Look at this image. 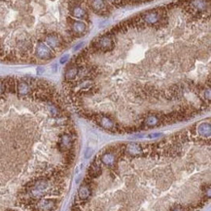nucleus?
Returning <instances> with one entry per match:
<instances>
[{
  "label": "nucleus",
  "instance_id": "f257e3e1",
  "mask_svg": "<svg viewBox=\"0 0 211 211\" xmlns=\"http://www.w3.org/2000/svg\"><path fill=\"white\" fill-rule=\"evenodd\" d=\"M73 135L70 133H63L59 137V142L56 143V148H58V151L64 156V153L73 149Z\"/></svg>",
  "mask_w": 211,
  "mask_h": 211
},
{
  "label": "nucleus",
  "instance_id": "f03ea898",
  "mask_svg": "<svg viewBox=\"0 0 211 211\" xmlns=\"http://www.w3.org/2000/svg\"><path fill=\"white\" fill-rule=\"evenodd\" d=\"M35 56L39 60L48 61L54 58V53L46 43H44L43 41H39L35 46Z\"/></svg>",
  "mask_w": 211,
  "mask_h": 211
},
{
  "label": "nucleus",
  "instance_id": "7ed1b4c3",
  "mask_svg": "<svg viewBox=\"0 0 211 211\" xmlns=\"http://www.w3.org/2000/svg\"><path fill=\"white\" fill-rule=\"evenodd\" d=\"M34 79H21L17 81L16 91L20 97H26L32 93V83Z\"/></svg>",
  "mask_w": 211,
  "mask_h": 211
},
{
  "label": "nucleus",
  "instance_id": "20e7f679",
  "mask_svg": "<svg viewBox=\"0 0 211 211\" xmlns=\"http://www.w3.org/2000/svg\"><path fill=\"white\" fill-rule=\"evenodd\" d=\"M45 42L52 49H59L62 45V39L56 33H50L45 37Z\"/></svg>",
  "mask_w": 211,
  "mask_h": 211
},
{
  "label": "nucleus",
  "instance_id": "39448f33",
  "mask_svg": "<svg viewBox=\"0 0 211 211\" xmlns=\"http://www.w3.org/2000/svg\"><path fill=\"white\" fill-rule=\"evenodd\" d=\"M98 47L104 52L111 51L114 48V40L109 36H102L98 40Z\"/></svg>",
  "mask_w": 211,
  "mask_h": 211
},
{
  "label": "nucleus",
  "instance_id": "423d86ee",
  "mask_svg": "<svg viewBox=\"0 0 211 211\" xmlns=\"http://www.w3.org/2000/svg\"><path fill=\"white\" fill-rule=\"evenodd\" d=\"M101 165H100V163L98 161V160H94L93 162H91V167L89 168V170H88V175H87V178H90V179H95L98 178V176L100 175V173H101Z\"/></svg>",
  "mask_w": 211,
  "mask_h": 211
},
{
  "label": "nucleus",
  "instance_id": "0eeeda50",
  "mask_svg": "<svg viewBox=\"0 0 211 211\" xmlns=\"http://www.w3.org/2000/svg\"><path fill=\"white\" fill-rule=\"evenodd\" d=\"M93 195V189L86 184H83L78 190V199L85 201L90 199V196Z\"/></svg>",
  "mask_w": 211,
  "mask_h": 211
},
{
  "label": "nucleus",
  "instance_id": "6e6552de",
  "mask_svg": "<svg viewBox=\"0 0 211 211\" xmlns=\"http://www.w3.org/2000/svg\"><path fill=\"white\" fill-rule=\"evenodd\" d=\"M126 151L127 152V153H129V156H138V155H140V153H142L143 152V149L139 144L129 143V144L126 145Z\"/></svg>",
  "mask_w": 211,
  "mask_h": 211
},
{
  "label": "nucleus",
  "instance_id": "1a4fd4ad",
  "mask_svg": "<svg viewBox=\"0 0 211 211\" xmlns=\"http://www.w3.org/2000/svg\"><path fill=\"white\" fill-rule=\"evenodd\" d=\"M100 160H101L102 164H104L105 166H108V167H111L114 165L116 161V156L114 155L113 152H104L103 155L100 157Z\"/></svg>",
  "mask_w": 211,
  "mask_h": 211
},
{
  "label": "nucleus",
  "instance_id": "9d476101",
  "mask_svg": "<svg viewBox=\"0 0 211 211\" xmlns=\"http://www.w3.org/2000/svg\"><path fill=\"white\" fill-rule=\"evenodd\" d=\"M197 133L200 136L203 138H208L210 137L211 134V126L210 123L208 122H203L197 126Z\"/></svg>",
  "mask_w": 211,
  "mask_h": 211
},
{
  "label": "nucleus",
  "instance_id": "9b49d317",
  "mask_svg": "<svg viewBox=\"0 0 211 211\" xmlns=\"http://www.w3.org/2000/svg\"><path fill=\"white\" fill-rule=\"evenodd\" d=\"M78 73H79V69L76 65H70V67H68L67 69L65 70L64 78L66 79L67 81H72L76 78Z\"/></svg>",
  "mask_w": 211,
  "mask_h": 211
},
{
  "label": "nucleus",
  "instance_id": "f8f14e48",
  "mask_svg": "<svg viewBox=\"0 0 211 211\" xmlns=\"http://www.w3.org/2000/svg\"><path fill=\"white\" fill-rule=\"evenodd\" d=\"M98 123L100 124V126H102L104 129L107 130H112L115 127V122L108 116H101L99 118Z\"/></svg>",
  "mask_w": 211,
  "mask_h": 211
},
{
  "label": "nucleus",
  "instance_id": "ddd939ff",
  "mask_svg": "<svg viewBox=\"0 0 211 211\" xmlns=\"http://www.w3.org/2000/svg\"><path fill=\"white\" fill-rule=\"evenodd\" d=\"M159 20H160V16L156 12L147 13V14L145 15V17H144V21L146 22L147 24H150V25L156 24Z\"/></svg>",
  "mask_w": 211,
  "mask_h": 211
},
{
  "label": "nucleus",
  "instance_id": "4468645a",
  "mask_svg": "<svg viewBox=\"0 0 211 211\" xmlns=\"http://www.w3.org/2000/svg\"><path fill=\"white\" fill-rule=\"evenodd\" d=\"M72 30L77 34L84 33L86 32V25L85 23L80 21H76L72 24Z\"/></svg>",
  "mask_w": 211,
  "mask_h": 211
},
{
  "label": "nucleus",
  "instance_id": "2eb2a0df",
  "mask_svg": "<svg viewBox=\"0 0 211 211\" xmlns=\"http://www.w3.org/2000/svg\"><path fill=\"white\" fill-rule=\"evenodd\" d=\"M159 123H160V117L157 116H154V114L147 116L146 119H145V124L149 127H155L156 125L159 124Z\"/></svg>",
  "mask_w": 211,
  "mask_h": 211
},
{
  "label": "nucleus",
  "instance_id": "dca6fc26",
  "mask_svg": "<svg viewBox=\"0 0 211 211\" xmlns=\"http://www.w3.org/2000/svg\"><path fill=\"white\" fill-rule=\"evenodd\" d=\"M91 6L94 11L99 12V11L103 10V9L105 8V4H104L103 0H91Z\"/></svg>",
  "mask_w": 211,
  "mask_h": 211
},
{
  "label": "nucleus",
  "instance_id": "f3484780",
  "mask_svg": "<svg viewBox=\"0 0 211 211\" xmlns=\"http://www.w3.org/2000/svg\"><path fill=\"white\" fill-rule=\"evenodd\" d=\"M72 15L76 18H84L86 16V11L82 7L76 6L72 9Z\"/></svg>",
  "mask_w": 211,
  "mask_h": 211
},
{
  "label": "nucleus",
  "instance_id": "a211bd4d",
  "mask_svg": "<svg viewBox=\"0 0 211 211\" xmlns=\"http://www.w3.org/2000/svg\"><path fill=\"white\" fill-rule=\"evenodd\" d=\"M192 4L199 11H204L206 9V2L204 0H193Z\"/></svg>",
  "mask_w": 211,
  "mask_h": 211
},
{
  "label": "nucleus",
  "instance_id": "6ab92c4d",
  "mask_svg": "<svg viewBox=\"0 0 211 211\" xmlns=\"http://www.w3.org/2000/svg\"><path fill=\"white\" fill-rule=\"evenodd\" d=\"M6 92V85L5 81L0 79V96H3Z\"/></svg>",
  "mask_w": 211,
  "mask_h": 211
},
{
  "label": "nucleus",
  "instance_id": "aec40b11",
  "mask_svg": "<svg viewBox=\"0 0 211 211\" xmlns=\"http://www.w3.org/2000/svg\"><path fill=\"white\" fill-rule=\"evenodd\" d=\"M93 153H94V149L91 148H88L87 151H86V153H85V156L87 158H89V157H91V156H93Z\"/></svg>",
  "mask_w": 211,
  "mask_h": 211
},
{
  "label": "nucleus",
  "instance_id": "412c9836",
  "mask_svg": "<svg viewBox=\"0 0 211 211\" xmlns=\"http://www.w3.org/2000/svg\"><path fill=\"white\" fill-rule=\"evenodd\" d=\"M68 59H69V55H64V56H62V57L60 58V60H59L60 64H65V63H66V62L68 61Z\"/></svg>",
  "mask_w": 211,
  "mask_h": 211
},
{
  "label": "nucleus",
  "instance_id": "4be33fe9",
  "mask_svg": "<svg viewBox=\"0 0 211 211\" xmlns=\"http://www.w3.org/2000/svg\"><path fill=\"white\" fill-rule=\"evenodd\" d=\"M161 136V133H153V134H149L148 138L150 139H155V138H159Z\"/></svg>",
  "mask_w": 211,
  "mask_h": 211
},
{
  "label": "nucleus",
  "instance_id": "5701e85b",
  "mask_svg": "<svg viewBox=\"0 0 211 211\" xmlns=\"http://www.w3.org/2000/svg\"><path fill=\"white\" fill-rule=\"evenodd\" d=\"M204 97L207 101H210V88H207V89L204 91Z\"/></svg>",
  "mask_w": 211,
  "mask_h": 211
},
{
  "label": "nucleus",
  "instance_id": "b1692460",
  "mask_svg": "<svg viewBox=\"0 0 211 211\" xmlns=\"http://www.w3.org/2000/svg\"><path fill=\"white\" fill-rule=\"evenodd\" d=\"M83 46H84V42H81V43L77 44V46H75V47H74V48H73V50L76 52V51H78L79 49H81V48H82Z\"/></svg>",
  "mask_w": 211,
  "mask_h": 211
},
{
  "label": "nucleus",
  "instance_id": "393cba45",
  "mask_svg": "<svg viewBox=\"0 0 211 211\" xmlns=\"http://www.w3.org/2000/svg\"><path fill=\"white\" fill-rule=\"evenodd\" d=\"M37 72H38V74H41L42 72H44V69H42V68H38Z\"/></svg>",
  "mask_w": 211,
  "mask_h": 211
}]
</instances>
